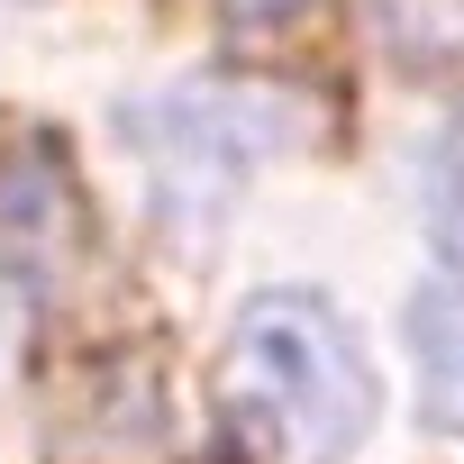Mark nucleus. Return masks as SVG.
Here are the masks:
<instances>
[{
    "instance_id": "1",
    "label": "nucleus",
    "mask_w": 464,
    "mask_h": 464,
    "mask_svg": "<svg viewBox=\"0 0 464 464\" xmlns=\"http://www.w3.org/2000/svg\"><path fill=\"white\" fill-rule=\"evenodd\" d=\"M218 419L256 464H346L373 437V364L319 292H265L227 328Z\"/></svg>"
},
{
    "instance_id": "2",
    "label": "nucleus",
    "mask_w": 464,
    "mask_h": 464,
    "mask_svg": "<svg viewBox=\"0 0 464 464\" xmlns=\"http://www.w3.org/2000/svg\"><path fill=\"white\" fill-rule=\"evenodd\" d=\"M265 119H274V92H227V82H209V92L146 101V110L128 119V137H137V155H146V173H155V200H164V209H191L200 191H209V200L227 191V164H246V155L274 146Z\"/></svg>"
},
{
    "instance_id": "3",
    "label": "nucleus",
    "mask_w": 464,
    "mask_h": 464,
    "mask_svg": "<svg viewBox=\"0 0 464 464\" xmlns=\"http://www.w3.org/2000/svg\"><path fill=\"white\" fill-rule=\"evenodd\" d=\"M0 246H10L28 274H55L73 246H82V209H73V173L64 155L28 146L0 164Z\"/></svg>"
},
{
    "instance_id": "4",
    "label": "nucleus",
    "mask_w": 464,
    "mask_h": 464,
    "mask_svg": "<svg viewBox=\"0 0 464 464\" xmlns=\"http://www.w3.org/2000/svg\"><path fill=\"white\" fill-rule=\"evenodd\" d=\"M401 328H410V364H419V401H428V419L464 437V274L419 283L410 310H401Z\"/></svg>"
},
{
    "instance_id": "5",
    "label": "nucleus",
    "mask_w": 464,
    "mask_h": 464,
    "mask_svg": "<svg viewBox=\"0 0 464 464\" xmlns=\"http://www.w3.org/2000/svg\"><path fill=\"white\" fill-rule=\"evenodd\" d=\"M428 218H437V246H446L455 274H464V128H446V146H437V164H428Z\"/></svg>"
},
{
    "instance_id": "6",
    "label": "nucleus",
    "mask_w": 464,
    "mask_h": 464,
    "mask_svg": "<svg viewBox=\"0 0 464 464\" xmlns=\"http://www.w3.org/2000/svg\"><path fill=\"white\" fill-rule=\"evenodd\" d=\"M218 10L237 19V28H283V19H301V10H310V0H218Z\"/></svg>"
}]
</instances>
